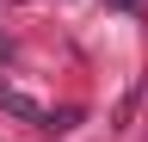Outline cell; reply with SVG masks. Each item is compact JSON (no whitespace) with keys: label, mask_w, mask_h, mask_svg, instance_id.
I'll use <instances>...</instances> for the list:
<instances>
[{"label":"cell","mask_w":148,"mask_h":142,"mask_svg":"<svg viewBox=\"0 0 148 142\" xmlns=\"http://www.w3.org/2000/svg\"><path fill=\"white\" fill-rule=\"evenodd\" d=\"M0 56H6V37H0Z\"/></svg>","instance_id":"2"},{"label":"cell","mask_w":148,"mask_h":142,"mask_svg":"<svg viewBox=\"0 0 148 142\" xmlns=\"http://www.w3.org/2000/svg\"><path fill=\"white\" fill-rule=\"evenodd\" d=\"M0 111L25 117V123H37V130H56V117L43 111V105H37V99H25V93H12V86H0Z\"/></svg>","instance_id":"1"}]
</instances>
